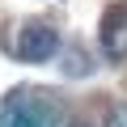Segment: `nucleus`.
Instances as JSON below:
<instances>
[{
	"label": "nucleus",
	"mask_w": 127,
	"mask_h": 127,
	"mask_svg": "<svg viewBox=\"0 0 127 127\" xmlns=\"http://www.w3.org/2000/svg\"><path fill=\"white\" fill-rule=\"evenodd\" d=\"M0 127H64V123L42 93H13L0 110Z\"/></svg>",
	"instance_id": "f257e3e1"
},
{
	"label": "nucleus",
	"mask_w": 127,
	"mask_h": 127,
	"mask_svg": "<svg viewBox=\"0 0 127 127\" xmlns=\"http://www.w3.org/2000/svg\"><path fill=\"white\" fill-rule=\"evenodd\" d=\"M55 51H59V34H55L51 26H42V21L21 26V34H17V59H26V64H47Z\"/></svg>",
	"instance_id": "f03ea898"
},
{
	"label": "nucleus",
	"mask_w": 127,
	"mask_h": 127,
	"mask_svg": "<svg viewBox=\"0 0 127 127\" xmlns=\"http://www.w3.org/2000/svg\"><path fill=\"white\" fill-rule=\"evenodd\" d=\"M97 42H102V55L110 64L127 59V4H110L106 9L102 30H97Z\"/></svg>",
	"instance_id": "7ed1b4c3"
},
{
	"label": "nucleus",
	"mask_w": 127,
	"mask_h": 127,
	"mask_svg": "<svg viewBox=\"0 0 127 127\" xmlns=\"http://www.w3.org/2000/svg\"><path fill=\"white\" fill-rule=\"evenodd\" d=\"M64 72H68V76H85V72H89L85 55H81V51H68V55H64Z\"/></svg>",
	"instance_id": "20e7f679"
},
{
	"label": "nucleus",
	"mask_w": 127,
	"mask_h": 127,
	"mask_svg": "<svg viewBox=\"0 0 127 127\" xmlns=\"http://www.w3.org/2000/svg\"><path fill=\"white\" fill-rule=\"evenodd\" d=\"M102 127H127V102L110 106V110H106V123H102Z\"/></svg>",
	"instance_id": "39448f33"
},
{
	"label": "nucleus",
	"mask_w": 127,
	"mask_h": 127,
	"mask_svg": "<svg viewBox=\"0 0 127 127\" xmlns=\"http://www.w3.org/2000/svg\"><path fill=\"white\" fill-rule=\"evenodd\" d=\"M68 127H93V123H85V119H72V123H68Z\"/></svg>",
	"instance_id": "423d86ee"
}]
</instances>
